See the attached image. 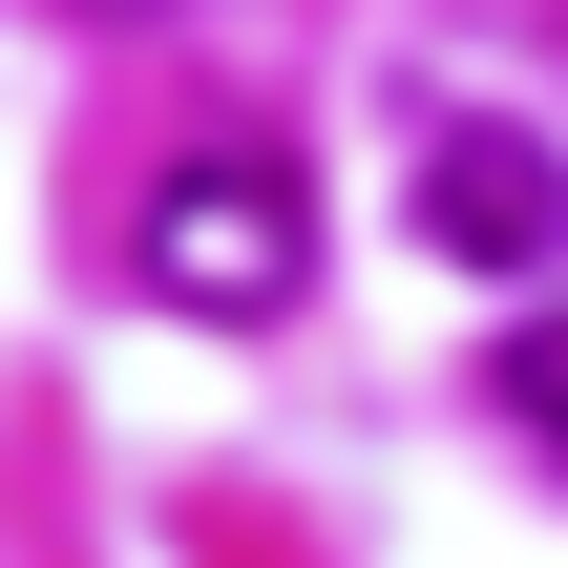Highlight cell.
Here are the masks:
<instances>
[{
    "label": "cell",
    "instance_id": "3",
    "mask_svg": "<svg viewBox=\"0 0 568 568\" xmlns=\"http://www.w3.org/2000/svg\"><path fill=\"white\" fill-rule=\"evenodd\" d=\"M485 400H506V422H527V443H548V464H568V316H527V337L485 358Z\"/></svg>",
    "mask_w": 568,
    "mask_h": 568
},
{
    "label": "cell",
    "instance_id": "4",
    "mask_svg": "<svg viewBox=\"0 0 568 568\" xmlns=\"http://www.w3.org/2000/svg\"><path fill=\"white\" fill-rule=\"evenodd\" d=\"M84 21H148V0H84Z\"/></svg>",
    "mask_w": 568,
    "mask_h": 568
},
{
    "label": "cell",
    "instance_id": "1",
    "mask_svg": "<svg viewBox=\"0 0 568 568\" xmlns=\"http://www.w3.org/2000/svg\"><path fill=\"white\" fill-rule=\"evenodd\" d=\"M148 295L169 316H274L295 274H316V190L274 169V148H190V169H148Z\"/></svg>",
    "mask_w": 568,
    "mask_h": 568
},
{
    "label": "cell",
    "instance_id": "2",
    "mask_svg": "<svg viewBox=\"0 0 568 568\" xmlns=\"http://www.w3.org/2000/svg\"><path fill=\"white\" fill-rule=\"evenodd\" d=\"M422 232H443L464 274H548L568 253V148L548 126H443V148H422Z\"/></svg>",
    "mask_w": 568,
    "mask_h": 568
}]
</instances>
